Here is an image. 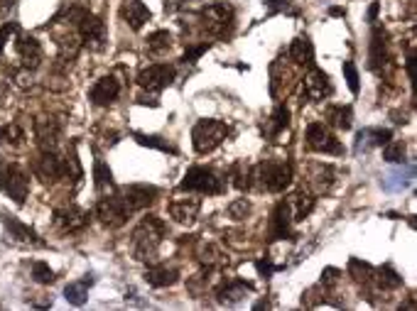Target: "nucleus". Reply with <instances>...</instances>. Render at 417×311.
<instances>
[{"label": "nucleus", "instance_id": "nucleus-8", "mask_svg": "<svg viewBox=\"0 0 417 311\" xmlns=\"http://www.w3.org/2000/svg\"><path fill=\"white\" fill-rule=\"evenodd\" d=\"M96 216H99L104 226L118 228L126 223V219L131 216V211H128L126 201H123L121 194H118V196H104V199L99 201V206H96Z\"/></svg>", "mask_w": 417, "mask_h": 311}, {"label": "nucleus", "instance_id": "nucleus-20", "mask_svg": "<svg viewBox=\"0 0 417 311\" xmlns=\"http://www.w3.org/2000/svg\"><path fill=\"white\" fill-rule=\"evenodd\" d=\"M118 93H121V84H118L113 76H104V79L96 81V86L91 89V101H94L96 106H108V103L116 101Z\"/></svg>", "mask_w": 417, "mask_h": 311}, {"label": "nucleus", "instance_id": "nucleus-16", "mask_svg": "<svg viewBox=\"0 0 417 311\" xmlns=\"http://www.w3.org/2000/svg\"><path fill=\"white\" fill-rule=\"evenodd\" d=\"M121 18L131 25L133 30H140L143 25L150 20V10L143 0H123L121 5Z\"/></svg>", "mask_w": 417, "mask_h": 311}, {"label": "nucleus", "instance_id": "nucleus-31", "mask_svg": "<svg viewBox=\"0 0 417 311\" xmlns=\"http://www.w3.org/2000/svg\"><path fill=\"white\" fill-rule=\"evenodd\" d=\"M287 123H290V111H287L285 106H277L275 113H272V118H270V123L265 126V133L272 138V135H277L280 130H285Z\"/></svg>", "mask_w": 417, "mask_h": 311}, {"label": "nucleus", "instance_id": "nucleus-11", "mask_svg": "<svg viewBox=\"0 0 417 311\" xmlns=\"http://www.w3.org/2000/svg\"><path fill=\"white\" fill-rule=\"evenodd\" d=\"M155 196H157V189L155 186H147V184H133L121 191V199L126 201L131 214L133 211H140V209H145V206H150L152 201H155Z\"/></svg>", "mask_w": 417, "mask_h": 311}, {"label": "nucleus", "instance_id": "nucleus-12", "mask_svg": "<svg viewBox=\"0 0 417 311\" xmlns=\"http://www.w3.org/2000/svg\"><path fill=\"white\" fill-rule=\"evenodd\" d=\"M35 135H37V142L42 145L47 152H54V150L59 147L61 128L54 118H37V121H35Z\"/></svg>", "mask_w": 417, "mask_h": 311}, {"label": "nucleus", "instance_id": "nucleus-10", "mask_svg": "<svg viewBox=\"0 0 417 311\" xmlns=\"http://www.w3.org/2000/svg\"><path fill=\"white\" fill-rule=\"evenodd\" d=\"M174 81V69L167 64H152L138 74V86L147 91H159Z\"/></svg>", "mask_w": 417, "mask_h": 311}, {"label": "nucleus", "instance_id": "nucleus-9", "mask_svg": "<svg viewBox=\"0 0 417 311\" xmlns=\"http://www.w3.org/2000/svg\"><path fill=\"white\" fill-rule=\"evenodd\" d=\"M307 145L314 152H324V154H342L344 147L339 145V140L334 138V133L329 130L324 123H312L307 128Z\"/></svg>", "mask_w": 417, "mask_h": 311}, {"label": "nucleus", "instance_id": "nucleus-30", "mask_svg": "<svg viewBox=\"0 0 417 311\" xmlns=\"http://www.w3.org/2000/svg\"><path fill=\"white\" fill-rule=\"evenodd\" d=\"M312 186L322 194V191H327L329 186L334 184V169L332 167H324V164H317L314 167V174H312Z\"/></svg>", "mask_w": 417, "mask_h": 311}, {"label": "nucleus", "instance_id": "nucleus-42", "mask_svg": "<svg viewBox=\"0 0 417 311\" xmlns=\"http://www.w3.org/2000/svg\"><path fill=\"white\" fill-rule=\"evenodd\" d=\"M234 184L238 186V189H246V186L250 184V169H243V164H236L234 167Z\"/></svg>", "mask_w": 417, "mask_h": 311}, {"label": "nucleus", "instance_id": "nucleus-7", "mask_svg": "<svg viewBox=\"0 0 417 311\" xmlns=\"http://www.w3.org/2000/svg\"><path fill=\"white\" fill-rule=\"evenodd\" d=\"M204 30L211 35H226L234 25V8L226 3H209L202 8Z\"/></svg>", "mask_w": 417, "mask_h": 311}, {"label": "nucleus", "instance_id": "nucleus-6", "mask_svg": "<svg viewBox=\"0 0 417 311\" xmlns=\"http://www.w3.org/2000/svg\"><path fill=\"white\" fill-rule=\"evenodd\" d=\"M71 20L76 23V28H79V37L84 39L86 44L94 47V49H101V47H104L106 28L96 15L86 13V10H71Z\"/></svg>", "mask_w": 417, "mask_h": 311}, {"label": "nucleus", "instance_id": "nucleus-3", "mask_svg": "<svg viewBox=\"0 0 417 311\" xmlns=\"http://www.w3.org/2000/svg\"><path fill=\"white\" fill-rule=\"evenodd\" d=\"M226 135H229L226 123H221V121H199L197 126H194V130H192L194 150H197L199 154H207V152L216 150L221 142H224Z\"/></svg>", "mask_w": 417, "mask_h": 311}, {"label": "nucleus", "instance_id": "nucleus-43", "mask_svg": "<svg viewBox=\"0 0 417 311\" xmlns=\"http://www.w3.org/2000/svg\"><path fill=\"white\" fill-rule=\"evenodd\" d=\"M207 49H209V42H204V44H199V47H189V49L184 51V59H182V61H194V59H199V56H202Z\"/></svg>", "mask_w": 417, "mask_h": 311}, {"label": "nucleus", "instance_id": "nucleus-18", "mask_svg": "<svg viewBox=\"0 0 417 311\" xmlns=\"http://www.w3.org/2000/svg\"><path fill=\"white\" fill-rule=\"evenodd\" d=\"M18 54H20V61L25 64V69H37L40 61H42V47L35 37H28V35H23V37L18 39Z\"/></svg>", "mask_w": 417, "mask_h": 311}, {"label": "nucleus", "instance_id": "nucleus-2", "mask_svg": "<svg viewBox=\"0 0 417 311\" xmlns=\"http://www.w3.org/2000/svg\"><path fill=\"white\" fill-rule=\"evenodd\" d=\"M250 179L265 191H282L292 181V167L282 159H265L250 172Z\"/></svg>", "mask_w": 417, "mask_h": 311}, {"label": "nucleus", "instance_id": "nucleus-13", "mask_svg": "<svg viewBox=\"0 0 417 311\" xmlns=\"http://www.w3.org/2000/svg\"><path fill=\"white\" fill-rule=\"evenodd\" d=\"M35 174L42 181H56L66 174V164L61 162L54 152H47V150H44L42 157L35 162Z\"/></svg>", "mask_w": 417, "mask_h": 311}, {"label": "nucleus", "instance_id": "nucleus-19", "mask_svg": "<svg viewBox=\"0 0 417 311\" xmlns=\"http://www.w3.org/2000/svg\"><path fill=\"white\" fill-rule=\"evenodd\" d=\"M199 209H202V201L199 199H177L169 204V216H172L177 223H194L199 216Z\"/></svg>", "mask_w": 417, "mask_h": 311}, {"label": "nucleus", "instance_id": "nucleus-34", "mask_svg": "<svg viewBox=\"0 0 417 311\" xmlns=\"http://www.w3.org/2000/svg\"><path fill=\"white\" fill-rule=\"evenodd\" d=\"M405 157V142H385V150H383V159L385 162H403Z\"/></svg>", "mask_w": 417, "mask_h": 311}, {"label": "nucleus", "instance_id": "nucleus-17", "mask_svg": "<svg viewBox=\"0 0 417 311\" xmlns=\"http://www.w3.org/2000/svg\"><path fill=\"white\" fill-rule=\"evenodd\" d=\"M56 223H59L61 231H81V228H86V223H89V214H86L84 209H79V206H66V209L56 211Z\"/></svg>", "mask_w": 417, "mask_h": 311}, {"label": "nucleus", "instance_id": "nucleus-41", "mask_svg": "<svg viewBox=\"0 0 417 311\" xmlns=\"http://www.w3.org/2000/svg\"><path fill=\"white\" fill-rule=\"evenodd\" d=\"M267 8H270V13H287V15L300 13L295 5H290V0H267Z\"/></svg>", "mask_w": 417, "mask_h": 311}, {"label": "nucleus", "instance_id": "nucleus-32", "mask_svg": "<svg viewBox=\"0 0 417 311\" xmlns=\"http://www.w3.org/2000/svg\"><path fill=\"white\" fill-rule=\"evenodd\" d=\"M23 140H25V135L20 130V126H15V123L0 126V145H13V147H18Z\"/></svg>", "mask_w": 417, "mask_h": 311}, {"label": "nucleus", "instance_id": "nucleus-45", "mask_svg": "<svg viewBox=\"0 0 417 311\" xmlns=\"http://www.w3.org/2000/svg\"><path fill=\"white\" fill-rule=\"evenodd\" d=\"M375 15H378V3H373V5H370V10H368V20H370V23L375 20Z\"/></svg>", "mask_w": 417, "mask_h": 311}, {"label": "nucleus", "instance_id": "nucleus-33", "mask_svg": "<svg viewBox=\"0 0 417 311\" xmlns=\"http://www.w3.org/2000/svg\"><path fill=\"white\" fill-rule=\"evenodd\" d=\"M169 44H172V35L167 32V30H157V32H152L150 37H147V49L150 51H164L169 49Z\"/></svg>", "mask_w": 417, "mask_h": 311}, {"label": "nucleus", "instance_id": "nucleus-1", "mask_svg": "<svg viewBox=\"0 0 417 311\" xmlns=\"http://www.w3.org/2000/svg\"><path fill=\"white\" fill-rule=\"evenodd\" d=\"M164 223L155 219V216H147V219L140 221V226L133 233V248H135L138 260H155L157 245L164 238Z\"/></svg>", "mask_w": 417, "mask_h": 311}, {"label": "nucleus", "instance_id": "nucleus-26", "mask_svg": "<svg viewBox=\"0 0 417 311\" xmlns=\"http://www.w3.org/2000/svg\"><path fill=\"white\" fill-rule=\"evenodd\" d=\"M145 279L152 287H169V284H174L179 279V272L172 267H150L145 272Z\"/></svg>", "mask_w": 417, "mask_h": 311}, {"label": "nucleus", "instance_id": "nucleus-15", "mask_svg": "<svg viewBox=\"0 0 417 311\" xmlns=\"http://www.w3.org/2000/svg\"><path fill=\"white\" fill-rule=\"evenodd\" d=\"M385 61H388V44H385V32L380 28L373 30V35H370V51H368V69L378 71L385 66Z\"/></svg>", "mask_w": 417, "mask_h": 311}, {"label": "nucleus", "instance_id": "nucleus-4", "mask_svg": "<svg viewBox=\"0 0 417 311\" xmlns=\"http://www.w3.org/2000/svg\"><path fill=\"white\" fill-rule=\"evenodd\" d=\"M0 186H3V191L10 196V199L23 204V201L28 199V191H30V177L20 164L3 162L0 164Z\"/></svg>", "mask_w": 417, "mask_h": 311}, {"label": "nucleus", "instance_id": "nucleus-5", "mask_svg": "<svg viewBox=\"0 0 417 311\" xmlns=\"http://www.w3.org/2000/svg\"><path fill=\"white\" fill-rule=\"evenodd\" d=\"M179 186L187 191H199V194H221V191L226 189L224 179L207 167H192L187 174H184V179Z\"/></svg>", "mask_w": 417, "mask_h": 311}, {"label": "nucleus", "instance_id": "nucleus-14", "mask_svg": "<svg viewBox=\"0 0 417 311\" xmlns=\"http://www.w3.org/2000/svg\"><path fill=\"white\" fill-rule=\"evenodd\" d=\"M305 96L310 101H324L327 96H332V81L324 71L312 69L305 79Z\"/></svg>", "mask_w": 417, "mask_h": 311}, {"label": "nucleus", "instance_id": "nucleus-37", "mask_svg": "<svg viewBox=\"0 0 417 311\" xmlns=\"http://www.w3.org/2000/svg\"><path fill=\"white\" fill-rule=\"evenodd\" d=\"M32 277L37 279L40 284H49L54 282V272L49 269L47 262H35L32 265Z\"/></svg>", "mask_w": 417, "mask_h": 311}, {"label": "nucleus", "instance_id": "nucleus-39", "mask_svg": "<svg viewBox=\"0 0 417 311\" xmlns=\"http://www.w3.org/2000/svg\"><path fill=\"white\" fill-rule=\"evenodd\" d=\"M135 140L140 145H147V147H157V150H169V152H174V147H169L167 142H162V138H155V135H143V133H135Z\"/></svg>", "mask_w": 417, "mask_h": 311}, {"label": "nucleus", "instance_id": "nucleus-25", "mask_svg": "<svg viewBox=\"0 0 417 311\" xmlns=\"http://www.w3.org/2000/svg\"><path fill=\"white\" fill-rule=\"evenodd\" d=\"M287 206H290L292 221H302V219H307V216L312 214L314 199H312V196H307L305 191H300V194H295L292 199H287Z\"/></svg>", "mask_w": 417, "mask_h": 311}, {"label": "nucleus", "instance_id": "nucleus-29", "mask_svg": "<svg viewBox=\"0 0 417 311\" xmlns=\"http://www.w3.org/2000/svg\"><path fill=\"white\" fill-rule=\"evenodd\" d=\"M248 292H250L248 284L236 279V282H229L226 287L219 289V299H221V302H226V304H234V302H241V299H243Z\"/></svg>", "mask_w": 417, "mask_h": 311}, {"label": "nucleus", "instance_id": "nucleus-40", "mask_svg": "<svg viewBox=\"0 0 417 311\" xmlns=\"http://www.w3.org/2000/svg\"><path fill=\"white\" fill-rule=\"evenodd\" d=\"M344 76H346V84L351 93H358V71L353 61H344Z\"/></svg>", "mask_w": 417, "mask_h": 311}, {"label": "nucleus", "instance_id": "nucleus-35", "mask_svg": "<svg viewBox=\"0 0 417 311\" xmlns=\"http://www.w3.org/2000/svg\"><path fill=\"white\" fill-rule=\"evenodd\" d=\"M378 284L385 289H393V287H400L403 284V279L398 277V272H393L390 267H380L378 269Z\"/></svg>", "mask_w": 417, "mask_h": 311}, {"label": "nucleus", "instance_id": "nucleus-22", "mask_svg": "<svg viewBox=\"0 0 417 311\" xmlns=\"http://www.w3.org/2000/svg\"><path fill=\"white\" fill-rule=\"evenodd\" d=\"M290 223H292L290 206H287V201H282V204L275 209L272 221H270V238H272V240H277V238H285L287 233H290Z\"/></svg>", "mask_w": 417, "mask_h": 311}, {"label": "nucleus", "instance_id": "nucleus-38", "mask_svg": "<svg viewBox=\"0 0 417 311\" xmlns=\"http://www.w3.org/2000/svg\"><path fill=\"white\" fill-rule=\"evenodd\" d=\"M248 214H250V204L246 199H238V201H234V204L229 206V216L234 221H243Z\"/></svg>", "mask_w": 417, "mask_h": 311}, {"label": "nucleus", "instance_id": "nucleus-44", "mask_svg": "<svg viewBox=\"0 0 417 311\" xmlns=\"http://www.w3.org/2000/svg\"><path fill=\"white\" fill-rule=\"evenodd\" d=\"M13 30H15V25L10 23V25H5V28H0V51H3V47H5V39L13 35Z\"/></svg>", "mask_w": 417, "mask_h": 311}, {"label": "nucleus", "instance_id": "nucleus-28", "mask_svg": "<svg viewBox=\"0 0 417 311\" xmlns=\"http://www.w3.org/2000/svg\"><path fill=\"white\" fill-rule=\"evenodd\" d=\"M327 121L332 123L334 128H339V130H349L353 121V113L349 106H332L327 111Z\"/></svg>", "mask_w": 417, "mask_h": 311}, {"label": "nucleus", "instance_id": "nucleus-21", "mask_svg": "<svg viewBox=\"0 0 417 311\" xmlns=\"http://www.w3.org/2000/svg\"><path fill=\"white\" fill-rule=\"evenodd\" d=\"M413 177H415L413 167H395V169H390V172L385 174L383 189L385 191H403V189H408V186L413 184Z\"/></svg>", "mask_w": 417, "mask_h": 311}, {"label": "nucleus", "instance_id": "nucleus-27", "mask_svg": "<svg viewBox=\"0 0 417 311\" xmlns=\"http://www.w3.org/2000/svg\"><path fill=\"white\" fill-rule=\"evenodd\" d=\"M91 282H94V279L86 277V279H79V282H69V284H66V289H64L66 302H71L74 307H81V304L86 302V297H89Z\"/></svg>", "mask_w": 417, "mask_h": 311}, {"label": "nucleus", "instance_id": "nucleus-24", "mask_svg": "<svg viewBox=\"0 0 417 311\" xmlns=\"http://www.w3.org/2000/svg\"><path fill=\"white\" fill-rule=\"evenodd\" d=\"M290 59L297 66H312L314 64V47L307 37H297L290 44Z\"/></svg>", "mask_w": 417, "mask_h": 311}, {"label": "nucleus", "instance_id": "nucleus-23", "mask_svg": "<svg viewBox=\"0 0 417 311\" xmlns=\"http://www.w3.org/2000/svg\"><path fill=\"white\" fill-rule=\"evenodd\" d=\"M390 130H383V128H365V130L358 133L356 138V152H361V150H368V147H383L385 142L390 140Z\"/></svg>", "mask_w": 417, "mask_h": 311}, {"label": "nucleus", "instance_id": "nucleus-36", "mask_svg": "<svg viewBox=\"0 0 417 311\" xmlns=\"http://www.w3.org/2000/svg\"><path fill=\"white\" fill-rule=\"evenodd\" d=\"M94 179H96V186H99V189H106V186H111V184H113L111 169H108L106 164L101 162V159L94 164Z\"/></svg>", "mask_w": 417, "mask_h": 311}]
</instances>
